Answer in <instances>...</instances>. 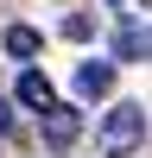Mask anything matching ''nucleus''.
<instances>
[{
	"label": "nucleus",
	"instance_id": "1",
	"mask_svg": "<svg viewBox=\"0 0 152 158\" xmlns=\"http://www.w3.org/2000/svg\"><path fill=\"white\" fill-rule=\"evenodd\" d=\"M139 139H146V108L139 101H120V108L101 114V152L108 158H133Z\"/></svg>",
	"mask_w": 152,
	"mask_h": 158
},
{
	"label": "nucleus",
	"instance_id": "2",
	"mask_svg": "<svg viewBox=\"0 0 152 158\" xmlns=\"http://www.w3.org/2000/svg\"><path fill=\"white\" fill-rule=\"evenodd\" d=\"M76 133H82V108L51 101V108H44V146H51V152H63V146H76Z\"/></svg>",
	"mask_w": 152,
	"mask_h": 158
},
{
	"label": "nucleus",
	"instance_id": "3",
	"mask_svg": "<svg viewBox=\"0 0 152 158\" xmlns=\"http://www.w3.org/2000/svg\"><path fill=\"white\" fill-rule=\"evenodd\" d=\"M19 101H25V108H51V101H57L51 76H44V70H25V76H19Z\"/></svg>",
	"mask_w": 152,
	"mask_h": 158
},
{
	"label": "nucleus",
	"instance_id": "4",
	"mask_svg": "<svg viewBox=\"0 0 152 158\" xmlns=\"http://www.w3.org/2000/svg\"><path fill=\"white\" fill-rule=\"evenodd\" d=\"M114 89V63H82L76 70V95H108Z\"/></svg>",
	"mask_w": 152,
	"mask_h": 158
},
{
	"label": "nucleus",
	"instance_id": "5",
	"mask_svg": "<svg viewBox=\"0 0 152 158\" xmlns=\"http://www.w3.org/2000/svg\"><path fill=\"white\" fill-rule=\"evenodd\" d=\"M38 44H44V38H38L32 25H13L6 32V57H38Z\"/></svg>",
	"mask_w": 152,
	"mask_h": 158
},
{
	"label": "nucleus",
	"instance_id": "6",
	"mask_svg": "<svg viewBox=\"0 0 152 158\" xmlns=\"http://www.w3.org/2000/svg\"><path fill=\"white\" fill-rule=\"evenodd\" d=\"M114 51H120V57H146V51H152V32H139V25H127Z\"/></svg>",
	"mask_w": 152,
	"mask_h": 158
},
{
	"label": "nucleus",
	"instance_id": "7",
	"mask_svg": "<svg viewBox=\"0 0 152 158\" xmlns=\"http://www.w3.org/2000/svg\"><path fill=\"white\" fill-rule=\"evenodd\" d=\"M57 32L70 38V44H82V38H95V19H89V13H70V19H63Z\"/></svg>",
	"mask_w": 152,
	"mask_h": 158
},
{
	"label": "nucleus",
	"instance_id": "8",
	"mask_svg": "<svg viewBox=\"0 0 152 158\" xmlns=\"http://www.w3.org/2000/svg\"><path fill=\"white\" fill-rule=\"evenodd\" d=\"M0 133H19V120H13V101H0Z\"/></svg>",
	"mask_w": 152,
	"mask_h": 158
},
{
	"label": "nucleus",
	"instance_id": "9",
	"mask_svg": "<svg viewBox=\"0 0 152 158\" xmlns=\"http://www.w3.org/2000/svg\"><path fill=\"white\" fill-rule=\"evenodd\" d=\"M108 6H114V13H127V19H133V13H139V0H108Z\"/></svg>",
	"mask_w": 152,
	"mask_h": 158
}]
</instances>
